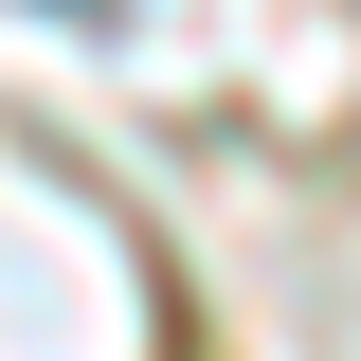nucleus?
I'll return each instance as SVG.
<instances>
[{"label": "nucleus", "mask_w": 361, "mask_h": 361, "mask_svg": "<svg viewBox=\"0 0 361 361\" xmlns=\"http://www.w3.org/2000/svg\"><path fill=\"white\" fill-rule=\"evenodd\" d=\"M73 18H109V0H73Z\"/></svg>", "instance_id": "obj_1"}]
</instances>
